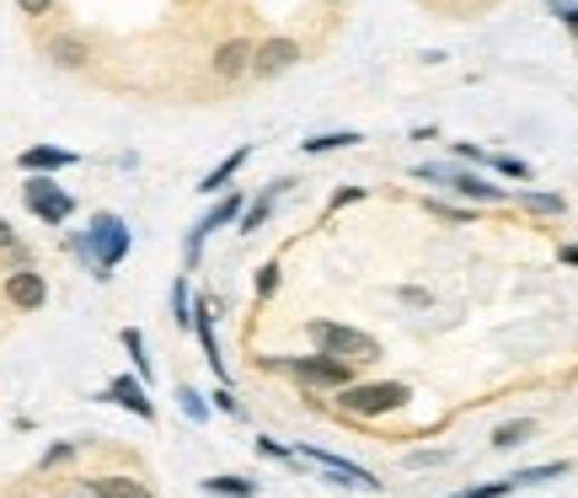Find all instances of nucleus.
I'll use <instances>...</instances> for the list:
<instances>
[{
  "mask_svg": "<svg viewBox=\"0 0 578 498\" xmlns=\"http://www.w3.org/2000/svg\"><path fill=\"white\" fill-rule=\"evenodd\" d=\"M64 247L75 252L81 263H87V274H97V280H108L113 268H119L123 257H129V247H134V236H129V225H123V215H113V210H102V215H92V225L87 231H75Z\"/></svg>",
  "mask_w": 578,
  "mask_h": 498,
  "instance_id": "obj_1",
  "label": "nucleus"
},
{
  "mask_svg": "<svg viewBox=\"0 0 578 498\" xmlns=\"http://www.w3.org/2000/svg\"><path fill=\"white\" fill-rule=\"evenodd\" d=\"M305 333H311V343H316V354L343 359V365H354V359H381V343L369 338V333H359V327H343V322H322V316H311Z\"/></svg>",
  "mask_w": 578,
  "mask_h": 498,
  "instance_id": "obj_2",
  "label": "nucleus"
},
{
  "mask_svg": "<svg viewBox=\"0 0 578 498\" xmlns=\"http://www.w3.org/2000/svg\"><path fill=\"white\" fill-rule=\"evenodd\" d=\"M274 370H284L290 380H301L305 392H348L354 386V365L327 359V354H295V359H268Z\"/></svg>",
  "mask_w": 578,
  "mask_h": 498,
  "instance_id": "obj_3",
  "label": "nucleus"
},
{
  "mask_svg": "<svg viewBox=\"0 0 578 498\" xmlns=\"http://www.w3.org/2000/svg\"><path fill=\"white\" fill-rule=\"evenodd\" d=\"M407 403H413V392L402 380H354L348 392H337V407L354 413V418H386Z\"/></svg>",
  "mask_w": 578,
  "mask_h": 498,
  "instance_id": "obj_4",
  "label": "nucleus"
},
{
  "mask_svg": "<svg viewBox=\"0 0 578 498\" xmlns=\"http://www.w3.org/2000/svg\"><path fill=\"white\" fill-rule=\"evenodd\" d=\"M22 199H28V210L43 220V225H64V220L75 215V199H70L54 177H28Z\"/></svg>",
  "mask_w": 578,
  "mask_h": 498,
  "instance_id": "obj_5",
  "label": "nucleus"
},
{
  "mask_svg": "<svg viewBox=\"0 0 578 498\" xmlns=\"http://www.w3.org/2000/svg\"><path fill=\"white\" fill-rule=\"evenodd\" d=\"M0 295H6L11 312H43L49 306V280L38 268H17V274L0 280Z\"/></svg>",
  "mask_w": 578,
  "mask_h": 498,
  "instance_id": "obj_6",
  "label": "nucleus"
},
{
  "mask_svg": "<svg viewBox=\"0 0 578 498\" xmlns=\"http://www.w3.org/2000/svg\"><path fill=\"white\" fill-rule=\"evenodd\" d=\"M418 177H424V183H445V187H456L460 199H483V204H493V199H509L504 187L483 183L477 172H460V166H418Z\"/></svg>",
  "mask_w": 578,
  "mask_h": 498,
  "instance_id": "obj_7",
  "label": "nucleus"
},
{
  "mask_svg": "<svg viewBox=\"0 0 578 498\" xmlns=\"http://www.w3.org/2000/svg\"><path fill=\"white\" fill-rule=\"evenodd\" d=\"M301 456L311 461V467H322L327 477H337V482H348V488H381V482H375V471L354 467V461H343V456H327V450H316V445H305Z\"/></svg>",
  "mask_w": 578,
  "mask_h": 498,
  "instance_id": "obj_8",
  "label": "nucleus"
},
{
  "mask_svg": "<svg viewBox=\"0 0 578 498\" xmlns=\"http://www.w3.org/2000/svg\"><path fill=\"white\" fill-rule=\"evenodd\" d=\"M102 403H119L123 413H134V418H145V424L155 418V403L145 397V386H140L134 375H113V386L102 392Z\"/></svg>",
  "mask_w": 578,
  "mask_h": 498,
  "instance_id": "obj_9",
  "label": "nucleus"
},
{
  "mask_svg": "<svg viewBox=\"0 0 578 498\" xmlns=\"http://www.w3.org/2000/svg\"><path fill=\"white\" fill-rule=\"evenodd\" d=\"M87 60H92V43H87L81 32H60V38H49V64H60V70H81Z\"/></svg>",
  "mask_w": 578,
  "mask_h": 498,
  "instance_id": "obj_10",
  "label": "nucleus"
},
{
  "mask_svg": "<svg viewBox=\"0 0 578 498\" xmlns=\"http://www.w3.org/2000/svg\"><path fill=\"white\" fill-rule=\"evenodd\" d=\"M252 54H257V49H252L246 38H231V43H220V49H214V75H225V81L246 75V70H252Z\"/></svg>",
  "mask_w": 578,
  "mask_h": 498,
  "instance_id": "obj_11",
  "label": "nucleus"
},
{
  "mask_svg": "<svg viewBox=\"0 0 578 498\" xmlns=\"http://www.w3.org/2000/svg\"><path fill=\"white\" fill-rule=\"evenodd\" d=\"M17 166H22L28 177H43V172H60V166H75V156H70V151H60V145H28V151L17 156Z\"/></svg>",
  "mask_w": 578,
  "mask_h": 498,
  "instance_id": "obj_12",
  "label": "nucleus"
},
{
  "mask_svg": "<svg viewBox=\"0 0 578 498\" xmlns=\"http://www.w3.org/2000/svg\"><path fill=\"white\" fill-rule=\"evenodd\" d=\"M295 60H301V49H295L290 38H274V43H263V49L252 54V75H278V70H290Z\"/></svg>",
  "mask_w": 578,
  "mask_h": 498,
  "instance_id": "obj_13",
  "label": "nucleus"
},
{
  "mask_svg": "<svg viewBox=\"0 0 578 498\" xmlns=\"http://www.w3.org/2000/svg\"><path fill=\"white\" fill-rule=\"evenodd\" d=\"M81 494H92V498H155L140 477H92Z\"/></svg>",
  "mask_w": 578,
  "mask_h": 498,
  "instance_id": "obj_14",
  "label": "nucleus"
},
{
  "mask_svg": "<svg viewBox=\"0 0 578 498\" xmlns=\"http://www.w3.org/2000/svg\"><path fill=\"white\" fill-rule=\"evenodd\" d=\"M284 187H290V183H268V187H263V199H252V204H246L242 220H236V231H242V236L263 231V220L274 215V204H278V193H284Z\"/></svg>",
  "mask_w": 578,
  "mask_h": 498,
  "instance_id": "obj_15",
  "label": "nucleus"
},
{
  "mask_svg": "<svg viewBox=\"0 0 578 498\" xmlns=\"http://www.w3.org/2000/svg\"><path fill=\"white\" fill-rule=\"evenodd\" d=\"M0 268H6V274H17V268H32L28 242L11 231V220H6V215H0Z\"/></svg>",
  "mask_w": 578,
  "mask_h": 498,
  "instance_id": "obj_16",
  "label": "nucleus"
},
{
  "mask_svg": "<svg viewBox=\"0 0 578 498\" xmlns=\"http://www.w3.org/2000/svg\"><path fill=\"white\" fill-rule=\"evenodd\" d=\"M199 488H204V494H214V498H257V477H242V471H220V477H204Z\"/></svg>",
  "mask_w": 578,
  "mask_h": 498,
  "instance_id": "obj_17",
  "label": "nucleus"
},
{
  "mask_svg": "<svg viewBox=\"0 0 578 498\" xmlns=\"http://www.w3.org/2000/svg\"><path fill=\"white\" fill-rule=\"evenodd\" d=\"M246 156H252L246 145H242V151H231V156L220 161V166H214L210 177L199 183V193H225V183H231V177H236V172H242V166H246Z\"/></svg>",
  "mask_w": 578,
  "mask_h": 498,
  "instance_id": "obj_18",
  "label": "nucleus"
},
{
  "mask_svg": "<svg viewBox=\"0 0 578 498\" xmlns=\"http://www.w3.org/2000/svg\"><path fill=\"white\" fill-rule=\"evenodd\" d=\"M530 435H536V424H530V418H515V424H498V429H493V450H519V445H525Z\"/></svg>",
  "mask_w": 578,
  "mask_h": 498,
  "instance_id": "obj_19",
  "label": "nucleus"
},
{
  "mask_svg": "<svg viewBox=\"0 0 578 498\" xmlns=\"http://www.w3.org/2000/svg\"><path fill=\"white\" fill-rule=\"evenodd\" d=\"M123 348H129V359H134V380L145 386V380H151V359H145V338H140L134 327H123Z\"/></svg>",
  "mask_w": 578,
  "mask_h": 498,
  "instance_id": "obj_20",
  "label": "nucleus"
},
{
  "mask_svg": "<svg viewBox=\"0 0 578 498\" xmlns=\"http://www.w3.org/2000/svg\"><path fill=\"white\" fill-rule=\"evenodd\" d=\"M557 477H568V461H551V467H525V471H515L509 482H515V488H530V482H557Z\"/></svg>",
  "mask_w": 578,
  "mask_h": 498,
  "instance_id": "obj_21",
  "label": "nucleus"
},
{
  "mask_svg": "<svg viewBox=\"0 0 578 498\" xmlns=\"http://www.w3.org/2000/svg\"><path fill=\"white\" fill-rule=\"evenodd\" d=\"M343 145H359V134L354 129H343V134H311L301 151H311V156H322V151H343Z\"/></svg>",
  "mask_w": 578,
  "mask_h": 498,
  "instance_id": "obj_22",
  "label": "nucleus"
},
{
  "mask_svg": "<svg viewBox=\"0 0 578 498\" xmlns=\"http://www.w3.org/2000/svg\"><path fill=\"white\" fill-rule=\"evenodd\" d=\"M75 456H81V450H75L70 439H60V445H49V450L38 456V471H60V467H70Z\"/></svg>",
  "mask_w": 578,
  "mask_h": 498,
  "instance_id": "obj_23",
  "label": "nucleus"
},
{
  "mask_svg": "<svg viewBox=\"0 0 578 498\" xmlns=\"http://www.w3.org/2000/svg\"><path fill=\"white\" fill-rule=\"evenodd\" d=\"M172 322H178V327H193V301H187V280L172 284Z\"/></svg>",
  "mask_w": 578,
  "mask_h": 498,
  "instance_id": "obj_24",
  "label": "nucleus"
},
{
  "mask_svg": "<svg viewBox=\"0 0 578 498\" xmlns=\"http://www.w3.org/2000/svg\"><path fill=\"white\" fill-rule=\"evenodd\" d=\"M178 403H183V413L193 418V424H204V418H210V403H204L193 386H178Z\"/></svg>",
  "mask_w": 578,
  "mask_h": 498,
  "instance_id": "obj_25",
  "label": "nucleus"
},
{
  "mask_svg": "<svg viewBox=\"0 0 578 498\" xmlns=\"http://www.w3.org/2000/svg\"><path fill=\"white\" fill-rule=\"evenodd\" d=\"M525 210H536V215H562V199H557V193H525Z\"/></svg>",
  "mask_w": 578,
  "mask_h": 498,
  "instance_id": "obj_26",
  "label": "nucleus"
},
{
  "mask_svg": "<svg viewBox=\"0 0 578 498\" xmlns=\"http://www.w3.org/2000/svg\"><path fill=\"white\" fill-rule=\"evenodd\" d=\"M515 494V482H477V488H466V494H450V498H504Z\"/></svg>",
  "mask_w": 578,
  "mask_h": 498,
  "instance_id": "obj_27",
  "label": "nucleus"
},
{
  "mask_svg": "<svg viewBox=\"0 0 578 498\" xmlns=\"http://www.w3.org/2000/svg\"><path fill=\"white\" fill-rule=\"evenodd\" d=\"M274 289H278V263H263L257 268V301H268Z\"/></svg>",
  "mask_w": 578,
  "mask_h": 498,
  "instance_id": "obj_28",
  "label": "nucleus"
},
{
  "mask_svg": "<svg viewBox=\"0 0 578 498\" xmlns=\"http://www.w3.org/2000/svg\"><path fill=\"white\" fill-rule=\"evenodd\" d=\"M54 6H60V0H17V11H22L28 22H38V17H49Z\"/></svg>",
  "mask_w": 578,
  "mask_h": 498,
  "instance_id": "obj_29",
  "label": "nucleus"
},
{
  "mask_svg": "<svg viewBox=\"0 0 578 498\" xmlns=\"http://www.w3.org/2000/svg\"><path fill=\"white\" fill-rule=\"evenodd\" d=\"M487 161H493L504 177H530V166H525V161H515V156H487Z\"/></svg>",
  "mask_w": 578,
  "mask_h": 498,
  "instance_id": "obj_30",
  "label": "nucleus"
},
{
  "mask_svg": "<svg viewBox=\"0 0 578 498\" xmlns=\"http://www.w3.org/2000/svg\"><path fill=\"white\" fill-rule=\"evenodd\" d=\"M257 456H268V461H295V456L278 445V439H257Z\"/></svg>",
  "mask_w": 578,
  "mask_h": 498,
  "instance_id": "obj_31",
  "label": "nucleus"
},
{
  "mask_svg": "<svg viewBox=\"0 0 578 498\" xmlns=\"http://www.w3.org/2000/svg\"><path fill=\"white\" fill-rule=\"evenodd\" d=\"M445 461V450H418V456H407V467H439Z\"/></svg>",
  "mask_w": 578,
  "mask_h": 498,
  "instance_id": "obj_32",
  "label": "nucleus"
},
{
  "mask_svg": "<svg viewBox=\"0 0 578 498\" xmlns=\"http://www.w3.org/2000/svg\"><path fill=\"white\" fill-rule=\"evenodd\" d=\"M210 403L220 407V413H242V403H236V397H231V392H225V386H220V392H214Z\"/></svg>",
  "mask_w": 578,
  "mask_h": 498,
  "instance_id": "obj_33",
  "label": "nucleus"
},
{
  "mask_svg": "<svg viewBox=\"0 0 578 498\" xmlns=\"http://www.w3.org/2000/svg\"><path fill=\"white\" fill-rule=\"evenodd\" d=\"M354 199H365V187H343V193L333 199V210H343V204H354Z\"/></svg>",
  "mask_w": 578,
  "mask_h": 498,
  "instance_id": "obj_34",
  "label": "nucleus"
},
{
  "mask_svg": "<svg viewBox=\"0 0 578 498\" xmlns=\"http://www.w3.org/2000/svg\"><path fill=\"white\" fill-rule=\"evenodd\" d=\"M562 263H574L578 268V247H562Z\"/></svg>",
  "mask_w": 578,
  "mask_h": 498,
  "instance_id": "obj_35",
  "label": "nucleus"
}]
</instances>
